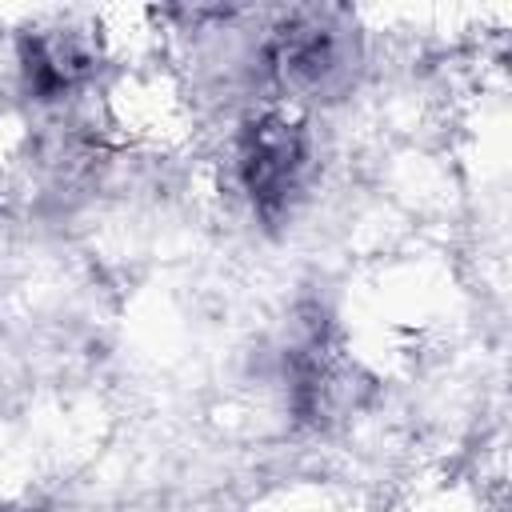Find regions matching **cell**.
<instances>
[{"label": "cell", "instance_id": "277c9868", "mask_svg": "<svg viewBox=\"0 0 512 512\" xmlns=\"http://www.w3.org/2000/svg\"><path fill=\"white\" fill-rule=\"evenodd\" d=\"M24 92L40 104H60L96 72V52L80 28H32L16 48Z\"/></svg>", "mask_w": 512, "mask_h": 512}, {"label": "cell", "instance_id": "6da1fadb", "mask_svg": "<svg viewBox=\"0 0 512 512\" xmlns=\"http://www.w3.org/2000/svg\"><path fill=\"white\" fill-rule=\"evenodd\" d=\"M260 64L280 96L332 104L352 92L364 64L356 20L332 4L288 8L272 20L260 44Z\"/></svg>", "mask_w": 512, "mask_h": 512}, {"label": "cell", "instance_id": "3957f363", "mask_svg": "<svg viewBox=\"0 0 512 512\" xmlns=\"http://www.w3.org/2000/svg\"><path fill=\"white\" fill-rule=\"evenodd\" d=\"M284 380L288 408L300 424H328L352 408V368L332 352L320 324H312L308 336L284 352Z\"/></svg>", "mask_w": 512, "mask_h": 512}, {"label": "cell", "instance_id": "7a4b0ae2", "mask_svg": "<svg viewBox=\"0 0 512 512\" xmlns=\"http://www.w3.org/2000/svg\"><path fill=\"white\" fill-rule=\"evenodd\" d=\"M308 164H312V136L304 120L268 108V112H252L240 124L232 168L248 208L264 224H276L292 212V204L304 192Z\"/></svg>", "mask_w": 512, "mask_h": 512}]
</instances>
